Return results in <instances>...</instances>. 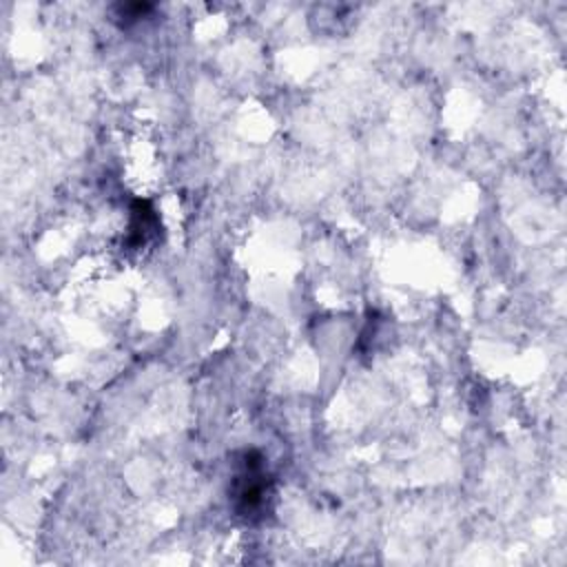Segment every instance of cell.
I'll return each mask as SVG.
<instances>
[{
	"mask_svg": "<svg viewBox=\"0 0 567 567\" xmlns=\"http://www.w3.org/2000/svg\"><path fill=\"white\" fill-rule=\"evenodd\" d=\"M159 230V219L153 206L146 199H135L131 206V224H128V244L133 248L144 246Z\"/></svg>",
	"mask_w": 567,
	"mask_h": 567,
	"instance_id": "2",
	"label": "cell"
},
{
	"mask_svg": "<svg viewBox=\"0 0 567 567\" xmlns=\"http://www.w3.org/2000/svg\"><path fill=\"white\" fill-rule=\"evenodd\" d=\"M270 492H272V478L266 472L264 456L257 450L244 452L228 489L235 514L246 520L259 518L266 512Z\"/></svg>",
	"mask_w": 567,
	"mask_h": 567,
	"instance_id": "1",
	"label": "cell"
}]
</instances>
